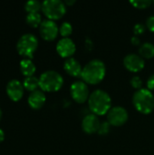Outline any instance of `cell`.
I'll use <instances>...</instances> for the list:
<instances>
[{"mask_svg":"<svg viewBox=\"0 0 154 155\" xmlns=\"http://www.w3.org/2000/svg\"><path fill=\"white\" fill-rule=\"evenodd\" d=\"M105 74L106 66L104 63L99 59H93L83 67L81 77L86 84H97L103 80Z\"/></svg>","mask_w":154,"mask_h":155,"instance_id":"cell-1","label":"cell"},{"mask_svg":"<svg viewBox=\"0 0 154 155\" xmlns=\"http://www.w3.org/2000/svg\"><path fill=\"white\" fill-rule=\"evenodd\" d=\"M88 106L90 111L95 115L107 114L112 108V98L107 92L97 89L90 94Z\"/></svg>","mask_w":154,"mask_h":155,"instance_id":"cell-2","label":"cell"},{"mask_svg":"<svg viewBox=\"0 0 154 155\" xmlns=\"http://www.w3.org/2000/svg\"><path fill=\"white\" fill-rule=\"evenodd\" d=\"M134 108L143 114H149L154 110V95L147 88L137 90L133 96Z\"/></svg>","mask_w":154,"mask_h":155,"instance_id":"cell-3","label":"cell"},{"mask_svg":"<svg viewBox=\"0 0 154 155\" xmlns=\"http://www.w3.org/2000/svg\"><path fill=\"white\" fill-rule=\"evenodd\" d=\"M63 84V76L54 70L45 71L39 77V87L42 89V91L56 92L62 88Z\"/></svg>","mask_w":154,"mask_h":155,"instance_id":"cell-4","label":"cell"},{"mask_svg":"<svg viewBox=\"0 0 154 155\" xmlns=\"http://www.w3.org/2000/svg\"><path fill=\"white\" fill-rule=\"evenodd\" d=\"M38 47V39L33 34L27 33L23 35L17 41L16 49L19 54L31 59L34 53Z\"/></svg>","mask_w":154,"mask_h":155,"instance_id":"cell-5","label":"cell"},{"mask_svg":"<svg viewBox=\"0 0 154 155\" xmlns=\"http://www.w3.org/2000/svg\"><path fill=\"white\" fill-rule=\"evenodd\" d=\"M42 11L50 20L62 18L66 13V5L61 0H44L42 3Z\"/></svg>","mask_w":154,"mask_h":155,"instance_id":"cell-6","label":"cell"},{"mask_svg":"<svg viewBox=\"0 0 154 155\" xmlns=\"http://www.w3.org/2000/svg\"><path fill=\"white\" fill-rule=\"evenodd\" d=\"M70 94L74 102L78 104L85 103L90 96L87 84L84 81H76L70 87Z\"/></svg>","mask_w":154,"mask_h":155,"instance_id":"cell-7","label":"cell"},{"mask_svg":"<svg viewBox=\"0 0 154 155\" xmlns=\"http://www.w3.org/2000/svg\"><path fill=\"white\" fill-rule=\"evenodd\" d=\"M129 114L127 110L122 106H114L107 114V122L112 126H122L128 121Z\"/></svg>","mask_w":154,"mask_h":155,"instance_id":"cell-8","label":"cell"},{"mask_svg":"<svg viewBox=\"0 0 154 155\" xmlns=\"http://www.w3.org/2000/svg\"><path fill=\"white\" fill-rule=\"evenodd\" d=\"M39 32L41 36L47 41H52L56 38L59 33V27L56 23L50 19L42 21L39 26Z\"/></svg>","mask_w":154,"mask_h":155,"instance_id":"cell-9","label":"cell"},{"mask_svg":"<svg viewBox=\"0 0 154 155\" xmlns=\"http://www.w3.org/2000/svg\"><path fill=\"white\" fill-rule=\"evenodd\" d=\"M123 65L128 71L138 73L144 68L145 62L140 54H129L123 58Z\"/></svg>","mask_w":154,"mask_h":155,"instance_id":"cell-10","label":"cell"},{"mask_svg":"<svg viewBox=\"0 0 154 155\" xmlns=\"http://www.w3.org/2000/svg\"><path fill=\"white\" fill-rule=\"evenodd\" d=\"M56 51L60 56L64 58H70L75 53L76 46L71 38L63 37L56 44Z\"/></svg>","mask_w":154,"mask_h":155,"instance_id":"cell-11","label":"cell"},{"mask_svg":"<svg viewBox=\"0 0 154 155\" xmlns=\"http://www.w3.org/2000/svg\"><path fill=\"white\" fill-rule=\"evenodd\" d=\"M100 125H101V122L99 118L97 117V115L93 114L85 115L82 121V129L85 134H88L98 133Z\"/></svg>","mask_w":154,"mask_h":155,"instance_id":"cell-12","label":"cell"},{"mask_svg":"<svg viewBox=\"0 0 154 155\" xmlns=\"http://www.w3.org/2000/svg\"><path fill=\"white\" fill-rule=\"evenodd\" d=\"M24 85L16 79L10 80L6 84V94L13 101H18L23 97Z\"/></svg>","mask_w":154,"mask_h":155,"instance_id":"cell-13","label":"cell"},{"mask_svg":"<svg viewBox=\"0 0 154 155\" xmlns=\"http://www.w3.org/2000/svg\"><path fill=\"white\" fill-rule=\"evenodd\" d=\"M64 69L65 70V72L68 74H70L74 77L81 76V74L83 71V67L81 66V64L74 57L67 58L64 61Z\"/></svg>","mask_w":154,"mask_h":155,"instance_id":"cell-14","label":"cell"},{"mask_svg":"<svg viewBox=\"0 0 154 155\" xmlns=\"http://www.w3.org/2000/svg\"><path fill=\"white\" fill-rule=\"evenodd\" d=\"M45 100H46V97L44 92L41 90H35L29 94L27 101L31 108L37 110L43 107V105L45 103Z\"/></svg>","mask_w":154,"mask_h":155,"instance_id":"cell-15","label":"cell"},{"mask_svg":"<svg viewBox=\"0 0 154 155\" xmlns=\"http://www.w3.org/2000/svg\"><path fill=\"white\" fill-rule=\"evenodd\" d=\"M20 70L25 77L34 75L36 67L34 64V62L29 58H24L20 62Z\"/></svg>","mask_w":154,"mask_h":155,"instance_id":"cell-16","label":"cell"},{"mask_svg":"<svg viewBox=\"0 0 154 155\" xmlns=\"http://www.w3.org/2000/svg\"><path fill=\"white\" fill-rule=\"evenodd\" d=\"M139 54L143 59H151L154 57V45L150 42L142 44L139 47Z\"/></svg>","mask_w":154,"mask_h":155,"instance_id":"cell-17","label":"cell"},{"mask_svg":"<svg viewBox=\"0 0 154 155\" xmlns=\"http://www.w3.org/2000/svg\"><path fill=\"white\" fill-rule=\"evenodd\" d=\"M23 85L26 90L34 92V91L37 90V88L39 87V78H37L34 75L27 76L24 79Z\"/></svg>","mask_w":154,"mask_h":155,"instance_id":"cell-18","label":"cell"},{"mask_svg":"<svg viewBox=\"0 0 154 155\" xmlns=\"http://www.w3.org/2000/svg\"><path fill=\"white\" fill-rule=\"evenodd\" d=\"M25 21L30 26L37 27V26H40L42 23V17L39 13H30L26 15Z\"/></svg>","mask_w":154,"mask_h":155,"instance_id":"cell-19","label":"cell"},{"mask_svg":"<svg viewBox=\"0 0 154 155\" xmlns=\"http://www.w3.org/2000/svg\"><path fill=\"white\" fill-rule=\"evenodd\" d=\"M25 9L30 13H38L42 9V4L37 0H29L25 4Z\"/></svg>","mask_w":154,"mask_h":155,"instance_id":"cell-20","label":"cell"},{"mask_svg":"<svg viewBox=\"0 0 154 155\" xmlns=\"http://www.w3.org/2000/svg\"><path fill=\"white\" fill-rule=\"evenodd\" d=\"M59 33L63 37H68L73 33V26L69 22H64L59 27Z\"/></svg>","mask_w":154,"mask_h":155,"instance_id":"cell-21","label":"cell"},{"mask_svg":"<svg viewBox=\"0 0 154 155\" xmlns=\"http://www.w3.org/2000/svg\"><path fill=\"white\" fill-rule=\"evenodd\" d=\"M130 3L136 8L145 9L148 8L153 2L151 0H135V1H130Z\"/></svg>","mask_w":154,"mask_h":155,"instance_id":"cell-22","label":"cell"},{"mask_svg":"<svg viewBox=\"0 0 154 155\" xmlns=\"http://www.w3.org/2000/svg\"><path fill=\"white\" fill-rule=\"evenodd\" d=\"M143 84V83L142 78H141L140 76H138V75H134V76H133L132 79H131V84H132V86H133L134 89H137V90L142 89Z\"/></svg>","mask_w":154,"mask_h":155,"instance_id":"cell-23","label":"cell"},{"mask_svg":"<svg viewBox=\"0 0 154 155\" xmlns=\"http://www.w3.org/2000/svg\"><path fill=\"white\" fill-rule=\"evenodd\" d=\"M111 126H112V125H111L108 122H103V123H101L100 128H99V130H98V134H101V135L107 134L110 132Z\"/></svg>","mask_w":154,"mask_h":155,"instance_id":"cell-24","label":"cell"},{"mask_svg":"<svg viewBox=\"0 0 154 155\" xmlns=\"http://www.w3.org/2000/svg\"><path fill=\"white\" fill-rule=\"evenodd\" d=\"M145 26H144V25H143V24H136L135 25H134V27H133V33L136 35H143L144 32H145Z\"/></svg>","mask_w":154,"mask_h":155,"instance_id":"cell-25","label":"cell"},{"mask_svg":"<svg viewBox=\"0 0 154 155\" xmlns=\"http://www.w3.org/2000/svg\"><path fill=\"white\" fill-rule=\"evenodd\" d=\"M146 27L154 33V15H151L146 20Z\"/></svg>","mask_w":154,"mask_h":155,"instance_id":"cell-26","label":"cell"},{"mask_svg":"<svg viewBox=\"0 0 154 155\" xmlns=\"http://www.w3.org/2000/svg\"><path fill=\"white\" fill-rule=\"evenodd\" d=\"M146 84H147V89H149L150 91L154 90V74L148 78Z\"/></svg>","mask_w":154,"mask_h":155,"instance_id":"cell-27","label":"cell"},{"mask_svg":"<svg viewBox=\"0 0 154 155\" xmlns=\"http://www.w3.org/2000/svg\"><path fill=\"white\" fill-rule=\"evenodd\" d=\"M131 42H132V44L133 45H140V43H141V40H140V38L138 37V36H133L132 38H131Z\"/></svg>","mask_w":154,"mask_h":155,"instance_id":"cell-28","label":"cell"},{"mask_svg":"<svg viewBox=\"0 0 154 155\" xmlns=\"http://www.w3.org/2000/svg\"><path fill=\"white\" fill-rule=\"evenodd\" d=\"M74 3H75L74 0H66V1L64 2L65 5H74Z\"/></svg>","mask_w":154,"mask_h":155,"instance_id":"cell-29","label":"cell"},{"mask_svg":"<svg viewBox=\"0 0 154 155\" xmlns=\"http://www.w3.org/2000/svg\"><path fill=\"white\" fill-rule=\"evenodd\" d=\"M4 138H5V134H4L3 130L0 128V143L4 140Z\"/></svg>","mask_w":154,"mask_h":155,"instance_id":"cell-30","label":"cell"},{"mask_svg":"<svg viewBox=\"0 0 154 155\" xmlns=\"http://www.w3.org/2000/svg\"><path fill=\"white\" fill-rule=\"evenodd\" d=\"M1 117H2V111H1V109H0V120H1Z\"/></svg>","mask_w":154,"mask_h":155,"instance_id":"cell-31","label":"cell"},{"mask_svg":"<svg viewBox=\"0 0 154 155\" xmlns=\"http://www.w3.org/2000/svg\"><path fill=\"white\" fill-rule=\"evenodd\" d=\"M153 5H154V2H153Z\"/></svg>","mask_w":154,"mask_h":155,"instance_id":"cell-32","label":"cell"}]
</instances>
